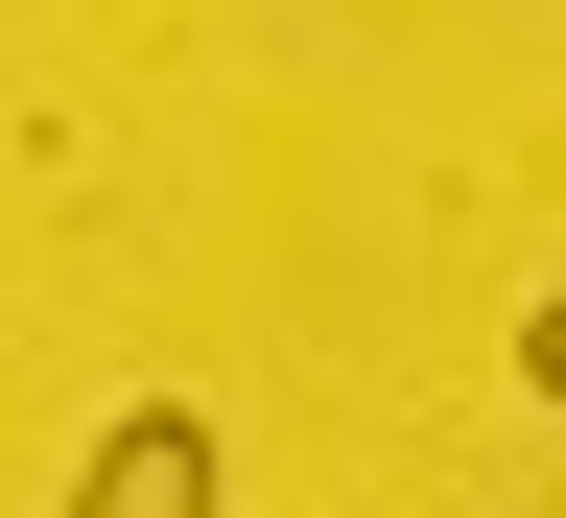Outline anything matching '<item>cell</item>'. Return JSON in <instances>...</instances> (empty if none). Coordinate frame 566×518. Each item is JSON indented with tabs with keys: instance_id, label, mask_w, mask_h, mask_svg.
I'll list each match as a JSON object with an SVG mask.
<instances>
[{
	"instance_id": "1",
	"label": "cell",
	"mask_w": 566,
	"mask_h": 518,
	"mask_svg": "<svg viewBox=\"0 0 566 518\" xmlns=\"http://www.w3.org/2000/svg\"><path fill=\"white\" fill-rule=\"evenodd\" d=\"M212 495H237V472H212V424H189V401H118V424H95V472H71V518H212Z\"/></svg>"
},
{
	"instance_id": "2",
	"label": "cell",
	"mask_w": 566,
	"mask_h": 518,
	"mask_svg": "<svg viewBox=\"0 0 566 518\" xmlns=\"http://www.w3.org/2000/svg\"><path fill=\"white\" fill-rule=\"evenodd\" d=\"M520 401H566V283H543V307H520Z\"/></svg>"
}]
</instances>
